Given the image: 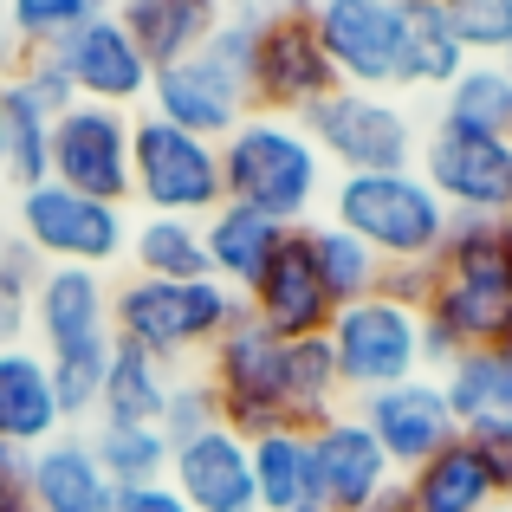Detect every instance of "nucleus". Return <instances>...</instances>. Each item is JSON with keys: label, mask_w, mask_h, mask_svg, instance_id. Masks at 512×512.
I'll use <instances>...</instances> for the list:
<instances>
[{"label": "nucleus", "mask_w": 512, "mask_h": 512, "mask_svg": "<svg viewBox=\"0 0 512 512\" xmlns=\"http://www.w3.org/2000/svg\"><path fill=\"white\" fill-rule=\"evenodd\" d=\"M26 325H39V357H46V370H52L65 422L98 415L104 370H111V350H117L111 286H104V273H85V266H46Z\"/></svg>", "instance_id": "obj_1"}, {"label": "nucleus", "mask_w": 512, "mask_h": 512, "mask_svg": "<svg viewBox=\"0 0 512 512\" xmlns=\"http://www.w3.org/2000/svg\"><path fill=\"white\" fill-rule=\"evenodd\" d=\"M325 156L292 117H260L253 111L234 137L221 143V188L234 208H253L279 227H305L325 195Z\"/></svg>", "instance_id": "obj_2"}, {"label": "nucleus", "mask_w": 512, "mask_h": 512, "mask_svg": "<svg viewBox=\"0 0 512 512\" xmlns=\"http://www.w3.org/2000/svg\"><path fill=\"white\" fill-rule=\"evenodd\" d=\"M247 318V299L227 292L221 279H195V286H169V279H137L111 286V331L117 344H137L143 357L169 363L195 357V350H214L227 338V325Z\"/></svg>", "instance_id": "obj_3"}, {"label": "nucleus", "mask_w": 512, "mask_h": 512, "mask_svg": "<svg viewBox=\"0 0 512 512\" xmlns=\"http://www.w3.org/2000/svg\"><path fill=\"white\" fill-rule=\"evenodd\" d=\"M331 221L350 227L383 266H435L454 214L415 169L396 175H338L331 188Z\"/></svg>", "instance_id": "obj_4"}, {"label": "nucleus", "mask_w": 512, "mask_h": 512, "mask_svg": "<svg viewBox=\"0 0 512 512\" xmlns=\"http://www.w3.org/2000/svg\"><path fill=\"white\" fill-rule=\"evenodd\" d=\"M299 130L318 143L325 169L338 175H396V169H415V117L402 111L396 91H350L338 85L325 104L299 117Z\"/></svg>", "instance_id": "obj_5"}, {"label": "nucleus", "mask_w": 512, "mask_h": 512, "mask_svg": "<svg viewBox=\"0 0 512 512\" xmlns=\"http://www.w3.org/2000/svg\"><path fill=\"white\" fill-rule=\"evenodd\" d=\"M130 201L143 214H175V221H208L227 201L221 188V143H201L163 117H130Z\"/></svg>", "instance_id": "obj_6"}, {"label": "nucleus", "mask_w": 512, "mask_h": 512, "mask_svg": "<svg viewBox=\"0 0 512 512\" xmlns=\"http://www.w3.org/2000/svg\"><path fill=\"white\" fill-rule=\"evenodd\" d=\"M13 240L33 253L39 266H117L130 247V214L111 208V201L72 195L59 182H39L13 195Z\"/></svg>", "instance_id": "obj_7"}, {"label": "nucleus", "mask_w": 512, "mask_h": 512, "mask_svg": "<svg viewBox=\"0 0 512 512\" xmlns=\"http://www.w3.org/2000/svg\"><path fill=\"white\" fill-rule=\"evenodd\" d=\"M325 344H331V363H338L344 396H357V402L376 396V389L409 383V376H428L422 370V312L389 299V292L338 305Z\"/></svg>", "instance_id": "obj_8"}, {"label": "nucleus", "mask_w": 512, "mask_h": 512, "mask_svg": "<svg viewBox=\"0 0 512 512\" xmlns=\"http://www.w3.org/2000/svg\"><path fill=\"white\" fill-rule=\"evenodd\" d=\"M286 363H292V344L273 338L260 318H240L227 325V338L208 350V383L221 396V428H234L240 441H260L273 428H292L286 415Z\"/></svg>", "instance_id": "obj_9"}, {"label": "nucleus", "mask_w": 512, "mask_h": 512, "mask_svg": "<svg viewBox=\"0 0 512 512\" xmlns=\"http://www.w3.org/2000/svg\"><path fill=\"white\" fill-rule=\"evenodd\" d=\"M338 91L325 46H318L312 20L299 13H266L260 7V33H253V72H247V98L260 117H292L299 124L312 104H325Z\"/></svg>", "instance_id": "obj_10"}, {"label": "nucleus", "mask_w": 512, "mask_h": 512, "mask_svg": "<svg viewBox=\"0 0 512 512\" xmlns=\"http://www.w3.org/2000/svg\"><path fill=\"white\" fill-rule=\"evenodd\" d=\"M415 175L441 195L448 214H480L506 221L512 214V143L506 137H474V130L435 124L415 150Z\"/></svg>", "instance_id": "obj_11"}, {"label": "nucleus", "mask_w": 512, "mask_h": 512, "mask_svg": "<svg viewBox=\"0 0 512 512\" xmlns=\"http://www.w3.org/2000/svg\"><path fill=\"white\" fill-rule=\"evenodd\" d=\"M52 182L124 208L130 201V111L72 104V111L52 117Z\"/></svg>", "instance_id": "obj_12"}, {"label": "nucleus", "mask_w": 512, "mask_h": 512, "mask_svg": "<svg viewBox=\"0 0 512 512\" xmlns=\"http://www.w3.org/2000/svg\"><path fill=\"white\" fill-rule=\"evenodd\" d=\"M150 117H163V124L188 130V137H201V143H227L253 117V98H247V85L201 46V52H188V59L150 72Z\"/></svg>", "instance_id": "obj_13"}, {"label": "nucleus", "mask_w": 512, "mask_h": 512, "mask_svg": "<svg viewBox=\"0 0 512 512\" xmlns=\"http://www.w3.org/2000/svg\"><path fill=\"white\" fill-rule=\"evenodd\" d=\"M312 33H318V46H325L338 85L396 91L402 0H325V7L312 13Z\"/></svg>", "instance_id": "obj_14"}, {"label": "nucleus", "mask_w": 512, "mask_h": 512, "mask_svg": "<svg viewBox=\"0 0 512 512\" xmlns=\"http://www.w3.org/2000/svg\"><path fill=\"white\" fill-rule=\"evenodd\" d=\"M59 59V72L72 78L78 104H104V111H130L150 104V59L137 52V39L117 26V13H91L78 33H65L59 46H39Z\"/></svg>", "instance_id": "obj_15"}, {"label": "nucleus", "mask_w": 512, "mask_h": 512, "mask_svg": "<svg viewBox=\"0 0 512 512\" xmlns=\"http://www.w3.org/2000/svg\"><path fill=\"white\" fill-rule=\"evenodd\" d=\"M357 422L370 428L376 448L389 454L396 480L415 474L422 461H435V454L461 435V422H454V409H448V396H441L435 376H409V383H396V389L363 396L357 402Z\"/></svg>", "instance_id": "obj_16"}, {"label": "nucleus", "mask_w": 512, "mask_h": 512, "mask_svg": "<svg viewBox=\"0 0 512 512\" xmlns=\"http://www.w3.org/2000/svg\"><path fill=\"white\" fill-rule=\"evenodd\" d=\"M312 487H318V512H357L396 480L389 454L376 448V435L357 422V409H338L331 422H318L312 435Z\"/></svg>", "instance_id": "obj_17"}, {"label": "nucleus", "mask_w": 512, "mask_h": 512, "mask_svg": "<svg viewBox=\"0 0 512 512\" xmlns=\"http://www.w3.org/2000/svg\"><path fill=\"white\" fill-rule=\"evenodd\" d=\"M247 312L260 318L273 338H286V344H305V338H325V331H331L338 299L325 292V279H318L299 227H292V240L279 247V260L266 266V279L247 292Z\"/></svg>", "instance_id": "obj_18"}, {"label": "nucleus", "mask_w": 512, "mask_h": 512, "mask_svg": "<svg viewBox=\"0 0 512 512\" xmlns=\"http://www.w3.org/2000/svg\"><path fill=\"white\" fill-rule=\"evenodd\" d=\"M169 487L195 512H260L247 441H240L234 428H208V435L182 441V448L169 454Z\"/></svg>", "instance_id": "obj_19"}, {"label": "nucleus", "mask_w": 512, "mask_h": 512, "mask_svg": "<svg viewBox=\"0 0 512 512\" xmlns=\"http://www.w3.org/2000/svg\"><path fill=\"white\" fill-rule=\"evenodd\" d=\"M428 325H441L461 350H506L512 344V279L506 273H435L422 305Z\"/></svg>", "instance_id": "obj_20"}, {"label": "nucleus", "mask_w": 512, "mask_h": 512, "mask_svg": "<svg viewBox=\"0 0 512 512\" xmlns=\"http://www.w3.org/2000/svg\"><path fill=\"white\" fill-rule=\"evenodd\" d=\"M65 409L52 370L33 344H0V441L13 448H46L52 435H65Z\"/></svg>", "instance_id": "obj_21"}, {"label": "nucleus", "mask_w": 512, "mask_h": 512, "mask_svg": "<svg viewBox=\"0 0 512 512\" xmlns=\"http://www.w3.org/2000/svg\"><path fill=\"white\" fill-rule=\"evenodd\" d=\"M286 240H292V227L266 221V214H253V208H234V201H221V208L201 221L208 273L221 279L227 292H240V299H247V292L266 279V266L279 260V247H286Z\"/></svg>", "instance_id": "obj_22"}, {"label": "nucleus", "mask_w": 512, "mask_h": 512, "mask_svg": "<svg viewBox=\"0 0 512 512\" xmlns=\"http://www.w3.org/2000/svg\"><path fill=\"white\" fill-rule=\"evenodd\" d=\"M33 512H117V487L104 480L85 435H52L33 448Z\"/></svg>", "instance_id": "obj_23"}, {"label": "nucleus", "mask_w": 512, "mask_h": 512, "mask_svg": "<svg viewBox=\"0 0 512 512\" xmlns=\"http://www.w3.org/2000/svg\"><path fill=\"white\" fill-rule=\"evenodd\" d=\"M111 13H117V26L137 39V52L150 59V72L201 52L208 33L227 20L214 0H111Z\"/></svg>", "instance_id": "obj_24"}, {"label": "nucleus", "mask_w": 512, "mask_h": 512, "mask_svg": "<svg viewBox=\"0 0 512 512\" xmlns=\"http://www.w3.org/2000/svg\"><path fill=\"white\" fill-rule=\"evenodd\" d=\"M467 52L454 39L441 0H402V52H396V91H448L467 72Z\"/></svg>", "instance_id": "obj_25"}, {"label": "nucleus", "mask_w": 512, "mask_h": 512, "mask_svg": "<svg viewBox=\"0 0 512 512\" xmlns=\"http://www.w3.org/2000/svg\"><path fill=\"white\" fill-rule=\"evenodd\" d=\"M402 487H409V512H487V506H500L487 461H480V448L467 435H454L435 461L402 474Z\"/></svg>", "instance_id": "obj_26"}, {"label": "nucleus", "mask_w": 512, "mask_h": 512, "mask_svg": "<svg viewBox=\"0 0 512 512\" xmlns=\"http://www.w3.org/2000/svg\"><path fill=\"white\" fill-rule=\"evenodd\" d=\"M0 175L13 182V195L52 182V111L20 78H0Z\"/></svg>", "instance_id": "obj_27"}, {"label": "nucleus", "mask_w": 512, "mask_h": 512, "mask_svg": "<svg viewBox=\"0 0 512 512\" xmlns=\"http://www.w3.org/2000/svg\"><path fill=\"white\" fill-rule=\"evenodd\" d=\"M247 461H253V500H260V512H318L312 441L299 428H273V435L247 441Z\"/></svg>", "instance_id": "obj_28"}, {"label": "nucleus", "mask_w": 512, "mask_h": 512, "mask_svg": "<svg viewBox=\"0 0 512 512\" xmlns=\"http://www.w3.org/2000/svg\"><path fill=\"white\" fill-rule=\"evenodd\" d=\"M130 273L137 279H169V286H195L208 273V247H201V221H175V214H143L130 227Z\"/></svg>", "instance_id": "obj_29"}, {"label": "nucleus", "mask_w": 512, "mask_h": 512, "mask_svg": "<svg viewBox=\"0 0 512 512\" xmlns=\"http://www.w3.org/2000/svg\"><path fill=\"white\" fill-rule=\"evenodd\" d=\"M435 383H441V396H448L461 435L512 415V363H506V350H461Z\"/></svg>", "instance_id": "obj_30"}, {"label": "nucleus", "mask_w": 512, "mask_h": 512, "mask_svg": "<svg viewBox=\"0 0 512 512\" xmlns=\"http://www.w3.org/2000/svg\"><path fill=\"white\" fill-rule=\"evenodd\" d=\"M435 124L474 130V137H512V65L506 59H474L441 91Z\"/></svg>", "instance_id": "obj_31"}, {"label": "nucleus", "mask_w": 512, "mask_h": 512, "mask_svg": "<svg viewBox=\"0 0 512 512\" xmlns=\"http://www.w3.org/2000/svg\"><path fill=\"white\" fill-rule=\"evenodd\" d=\"M299 234H305V253H312L318 279H325V292L338 305H357V299H376V292H383V273H389V266L376 260V253L363 247L350 227H338V221H305Z\"/></svg>", "instance_id": "obj_32"}, {"label": "nucleus", "mask_w": 512, "mask_h": 512, "mask_svg": "<svg viewBox=\"0 0 512 512\" xmlns=\"http://www.w3.org/2000/svg\"><path fill=\"white\" fill-rule=\"evenodd\" d=\"M85 441H91V454H98L104 480H111L117 493L169 480V454H175V448H169L163 428H150V422H98Z\"/></svg>", "instance_id": "obj_33"}, {"label": "nucleus", "mask_w": 512, "mask_h": 512, "mask_svg": "<svg viewBox=\"0 0 512 512\" xmlns=\"http://www.w3.org/2000/svg\"><path fill=\"white\" fill-rule=\"evenodd\" d=\"M169 383H175V376L156 357H143L137 344H117L111 350V370H104L98 422H150V428H163Z\"/></svg>", "instance_id": "obj_34"}, {"label": "nucleus", "mask_w": 512, "mask_h": 512, "mask_svg": "<svg viewBox=\"0 0 512 512\" xmlns=\"http://www.w3.org/2000/svg\"><path fill=\"white\" fill-rule=\"evenodd\" d=\"M104 7H111V0H7V7H0V26L13 33L20 52H39V46H59L65 33H78V26Z\"/></svg>", "instance_id": "obj_35"}, {"label": "nucleus", "mask_w": 512, "mask_h": 512, "mask_svg": "<svg viewBox=\"0 0 512 512\" xmlns=\"http://www.w3.org/2000/svg\"><path fill=\"white\" fill-rule=\"evenodd\" d=\"M435 273H506V247H500V221H480V214H454L448 221V240L435 253ZM512 279V273H506Z\"/></svg>", "instance_id": "obj_36"}, {"label": "nucleus", "mask_w": 512, "mask_h": 512, "mask_svg": "<svg viewBox=\"0 0 512 512\" xmlns=\"http://www.w3.org/2000/svg\"><path fill=\"white\" fill-rule=\"evenodd\" d=\"M467 59H512V0H441Z\"/></svg>", "instance_id": "obj_37"}, {"label": "nucleus", "mask_w": 512, "mask_h": 512, "mask_svg": "<svg viewBox=\"0 0 512 512\" xmlns=\"http://www.w3.org/2000/svg\"><path fill=\"white\" fill-rule=\"evenodd\" d=\"M208 428H221V396H214V383H208V376H175V383H169V402H163V435H169V448L208 435Z\"/></svg>", "instance_id": "obj_38"}, {"label": "nucleus", "mask_w": 512, "mask_h": 512, "mask_svg": "<svg viewBox=\"0 0 512 512\" xmlns=\"http://www.w3.org/2000/svg\"><path fill=\"white\" fill-rule=\"evenodd\" d=\"M39 273H46V266H39L33 253L20 247V240H7V253H0V318H7V331H13V338H20V331H26V318H33Z\"/></svg>", "instance_id": "obj_39"}, {"label": "nucleus", "mask_w": 512, "mask_h": 512, "mask_svg": "<svg viewBox=\"0 0 512 512\" xmlns=\"http://www.w3.org/2000/svg\"><path fill=\"white\" fill-rule=\"evenodd\" d=\"M7 78H20V85L26 91H33V98L39 104H46V111L52 117H59V111H72V104H78V91H72V78H65L59 72V59H52V52H20V65H13V72Z\"/></svg>", "instance_id": "obj_40"}, {"label": "nucleus", "mask_w": 512, "mask_h": 512, "mask_svg": "<svg viewBox=\"0 0 512 512\" xmlns=\"http://www.w3.org/2000/svg\"><path fill=\"white\" fill-rule=\"evenodd\" d=\"M467 441H474L480 461H487L493 493L512 506V415H506V422H487V428H467Z\"/></svg>", "instance_id": "obj_41"}, {"label": "nucleus", "mask_w": 512, "mask_h": 512, "mask_svg": "<svg viewBox=\"0 0 512 512\" xmlns=\"http://www.w3.org/2000/svg\"><path fill=\"white\" fill-rule=\"evenodd\" d=\"M0 512H33V448L0 441Z\"/></svg>", "instance_id": "obj_42"}, {"label": "nucleus", "mask_w": 512, "mask_h": 512, "mask_svg": "<svg viewBox=\"0 0 512 512\" xmlns=\"http://www.w3.org/2000/svg\"><path fill=\"white\" fill-rule=\"evenodd\" d=\"M117 512H195L182 500V493L169 487V480H156V487H130V493H117Z\"/></svg>", "instance_id": "obj_43"}, {"label": "nucleus", "mask_w": 512, "mask_h": 512, "mask_svg": "<svg viewBox=\"0 0 512 512\" xmlns=\"http://www.w3.org/2000/svg\"><path fill=\"white\" fill-rule=\"evenodd\" d=\"M357 512H409V487H402V480H389V487L376 493L370 506H357Z\"/></svg>", "instance_id": "obj_44"}, {"label": "nucleus", "mask_w": 512, "mask_h": 512, "mask_svg": "<svg viewBox=\"0 0 512 512\" xmlns=\"http://www.w3.org/2000/svg\"><path fill=\"white\" fill-rule=\"evenodd\" d=\"M260 7H266V13H299V20H312L325 0H260Z\"/></svg>", "instance_id": "obj_45"}, {"label": "nucleus", "mask_w": 512, "mask_h": 512, "mask_svg": "<svg viewBox=\"0 0 512 512\" xmlns=\"http://www.w3.org/2000/svg\"><path fill=\"white\" fill-rule=\"evenodd\" d=\"M500 247H506V273H512V214L500 221Z\"/></svg>", "instance_id": "obj_46"}, {"label": "nucleus", "mask_w": 512, "mask_h": 512, "mask_svg": "<svg viewBox=\"0 0 512 512\" xmlns=\"http://www.w3.org/2000/svg\"><path fill=\"white\" fill-rule=\"evenodd\" d=\"M221 13H247V7H260V0H214Z\"/></svg>", "instance_id": "obj_47"}, {"label": "nucleus", "mask_w": 512, "mask_h": 512, "mask_svg": "<svg viewBox=\"0 0 512 512\" xmlns=\"http://www.w3.org/2000/svg\"><path fill=\"white\" fill-rule=\"evenodd\" d=\"M7 240H13V221H7V214H0V253H7Z\"/></svg>", "instance_id": "obj_48"}, {"label": "nucleus", "mask_w": 512, "mask_h": 512, "mask_svg": "<svg viewBox=\"0 0 512 512\" xmlns=\"http://www.w3.org/2000/svg\"><path fill=\"white\" fill-rule=\"evenodd\" d=\"M0 344H20V338H13V331H7V318H0Z\"/></svg>", "instance_id": "obj_49"}, {"label": "nucleus", "mask_w": 512, "mask_h": 512, "mask_svg": "<svg viewBox=\"0 0 512 512\" xmlns=\"http://www.w3.org/2000/svg\"><path fill=\"white\" fill-rule=\"evenodd\" d=\"M487 512H512V506H506V500H500V506H487Z\"/></svg>", "instance_id": "obj_50"}, {"label": "nucleus", "mask_w": 512, "mask_h": 512, "mask_svg": "<svg viewBox=\"0 0 512 512\" xmlns=\"http://www.w3.org/2000/svg\"><path fill=\"white\" fill-rule=\"evenodd\" d=\"M506 363H512V344H506Z\"/></svg>", "instance_id": "obj_51"}, {"label": "nucleus", "mask_w": 512, "mask_h": 512, "mask_svg": "<svg viewBox=\"0 0 512 512\" xmlns=\"http://www.w3.org/2000/svg\"><path fill=\"white\" fill-rule=\"evenodd\" d=\"M0 7H7V0H0Z\"/></svg>", "instance_id": "obj_52"}, {"label": "nucleus", "mask_w": 512, "mask_h": 512, "mask_svg": "<svg viewBox=\"0 0 512 512\" xmlns=\"http://www.w3.org/2000/svg\"><path fill=\"white\" fill-rule=\"evenodd\" d=\"M506 143H512V137H506Z\"/></svg>", "instance_id": "obj_53"}, {"label": "nucleus", "mask_w": 512, "mask_h": 512, "mask_svg": "<svg viewBox=\"0 0 512 512\" xmlns=\"http://www.w3.org/2000/svg\"><path fill=\"white\" fill-rule=\"evenodd\" d=\"M506 65H512V59H506Z\"/></svg>", "instance_id": "obj_54"}]
</instances>
